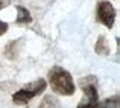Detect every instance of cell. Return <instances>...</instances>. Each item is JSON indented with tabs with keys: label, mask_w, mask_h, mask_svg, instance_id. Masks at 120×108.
Returning <instances> with one entry per match:
<instances>
[{
	"label": "cell",
	"mask_w": 120,
	"mask_h": 108,
	"mask_svg": "<svg viewBox=\"0 0 120 108\" xmlns=\"http://www.w3.org/2000/svg\"><path fill=\"white\" fill-rule=\"evenodd\" d=\"M49 82L52 90L62 96H71L76 90L71 75L59 66H55L49 70Z\"/></svg>",
	"instance_id": "1"
},
{
	"label": "cell",
	"mask_w": 120,
	"mask_h": 108,
	"mask_svg": "<svg viewBox=\"0 0 120 108\" xmlns=\"http://www.w3.org/2000/svg\"><path fill=\"white\" fill-rule=\"evenodd\" d=\"M82 99L78 108H94L99 102V81L94 75L85 76L79 81Z\"/></svg>",
	"instance_id": "2"
},
{
	"label": "cell",
	"mask_w": 120,
	"mask_h": 108,
	"mask_svg": "<svg viewBox=\"0 0 120 108\" xmlns=\"http://www.w3.org/2000/svg\"><path fill=\"white\" fill-rule=\"evenodd\" d=\"M47 87V82L44 79H37V81H32L29 85L20 88L17 93L12 94V100L17 105H27L30 100L34 99L35 96H38L40 93H43Z\"/></svg>",
	"instance_id": "3"
},
{
	"label": "cell",
	"mask_w": 120,
	"mask_h": 108,
	"mask_svg": "<svg viewBox=\"0 0 120 108\" xmlns=\"http://www.w3.org/2000/svg\"><path fill=\"white\" fill-rule=\"evenodd\" d=\"M114 20H116V9L112 3L106 2V0L97 3V21L102 23L103 26H106L108 29H111L114 26Z\"/></svg>",
	"instance_id": "4"
},
{
	"label": "cell",
	"mask_w": 120,
	"mask_h": 108,
	"mask_svg": "<svg viewBox=\"0 0 120 108\" xmlns=\"http://www.w3.org/2000/svg\"><path fill=\"white\" fill-rule=\"evenodd\" d=\"M15 9H17V23L29 24L30 21H32V15H30V12L27 11L24 6L18 5V6H15Z\"/></svg>",
	"instance_id": "5"
},
{
	"label": "cell",
	"mask_w": 120,
	"mask_h": 108,
	"mask_svg": "<svg viewBox=\"0 0 120 108\" xmlns=\"http://www.w3.org/2000/svg\"><path fill=\"white\" fill-rule=\"evenodd\" d=\"M94 50H96L97 55H103V56L109 55V44H108V41H106V38L103 35L97 38L96 46H94Z\"/></svg>",
	"instance_id": "6"
},
{
	"label": "cell",
	"mask_w": 120,
	"mask_h": 108,
	"mask_svg": "<svg viewBox=\"0 0 120 108\" xmlns=\"http://www.w3.org/2000/svg\"><path fill=\"white\" fill-rule=\"evenodd\" d=\"M38 108H61V104L53 94H47V96L43 97Z\"/></svg>",
	"instance_id": "7"
},
{
	"label": "cell",
	"mask_w": 120,
	"mask_h": 108,
	"mask_svg": "<svg viewBox=\"0 0 120 108\" xmlns=\"http://www.w3.org/2000/svg\"><path fill=\"white\" fill-rule=\"evenodd\" d=\"M94 108H119V94H116L114 97H108L102 102L99 100Z\"/></svg>",
	"instance_id": "8"
},
{
	"label": "cell",
	"mask_w": 120,
	"mask_h": 108,
	"mask_svg": "<svg viewBox=\"0 0 120 108\" xmlns=\"http://www.w3.org/2000/svg\"><path fill=\"white\" fill-rule=\"evenodd\" d=\"M14 46H15V41H11V43L6 46V49H5V55H6V58H9V59H15L18 56V52L14 49Z\"/></svg>",
	"instance_id": "9"
},
{
	"label": "cell",
	"mask_w": 120,
	"mask_h": 108,
	"mask_svg": "<svg viewBox=\"0 0 120 108\" xmlns=\"http://www.w3.org/2000/svg\"><path fill=\"white\" fill-rule=\"evenodd\" d=\"M8 27H9V24H8V23H5V21L0 20V37L5 35V34L8 32Z\"/></svg>",
	"instance_id": "10"
},
{
	"label": "cell",
	"mask_w": 120,
	"mask_h": 108,
	"mask_svg": "<svg viewBox=\"0 0 120 108\" xmlns=\"http://www.w3.org/2000/svg\"><path fill=\"white\" fill-rule=\"evenodd\" d=\"M6 5H8V0H0V9H2V8H5Z\"/></svg>",
	"instance_id": "11"
}]
</instances>
